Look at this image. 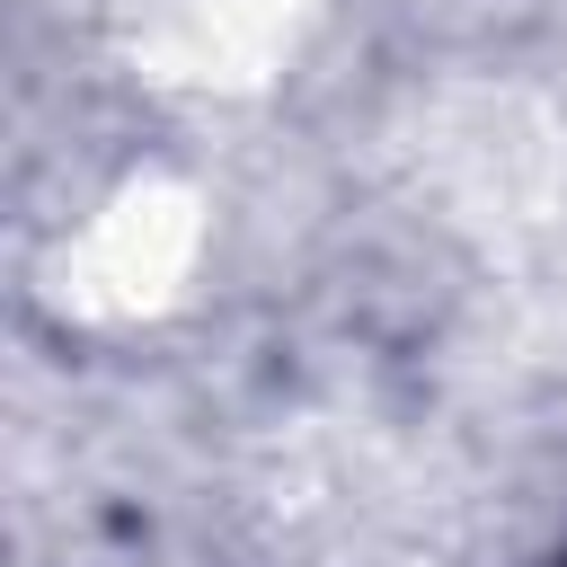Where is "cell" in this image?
Here are the masks:
<instances>
[{"instance_id":"1","label":"cell","mask_w":567,"mask_h":567,"mask_svg":"<svg viewBox=\"0 0 567 567\" xmlns=\"http://www.w3.org/2000/svg\"><path fill=\"white\" fill-rule=\"evenodd\" d=\"M558 567H567V558H558Z\"/></svg>"}]
</instances>
